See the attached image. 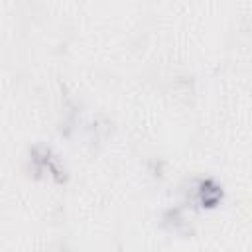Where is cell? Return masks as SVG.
<instances>
[{
	"label": "cell",
	"instance_id": "1",
	"mask_svg": "<svg viewBox=\"0 0 252 252\" xmlns=\"http://www.w3.org/2000/svg\"><path fill=\"white\" fill-rule=\"evenodd\" d=\"M199 195H201V203H203V205L213 207V205L219 201V197H220V189H219L217 185H213V181H203Z\"/></svg>",
	"mask_w": 252,
	"mask_h": 252
}]
</instances>
